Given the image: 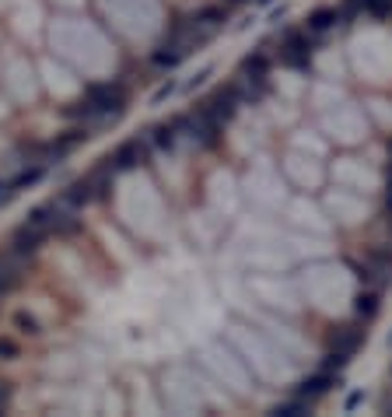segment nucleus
I'll return each mask as SVG.
<instances>
[{"mask_svg":"<svg viewBox=\"0 0 392 417\" xmlns=\"http://www.w3.org/2000/svg\"><path fill=\"white\" fill-rule=\"evenodd\" d=\"M126 99H130V92H126L123 81L95 85V88H88L78 102L67 105V116H71V119H81L85 126H88V123H102V119H109V116H119V112L126 109Z\"/></svg>","mask_w":392,"mask_h":417,"instance_id":"1","label":"nucleus"},{"mask_svg":"<svg viewBox=\"0 0 392 417\" xmlns=\"http://www.w3.org/2000/svg\"><path fill=\"white\" fill-rule=\"evenodd\" d=\"M112 165L105 162L102 169H95V172H88V176H81V179H74L60 197L71 204V207H85V204H95V200H102L105 193H109V186H112Z\"/></svg>","mask_w":392,"mask_h":417,"instance_id":"2","label":"nucleus"},{"mask_svg":"<svg viewBox=\"0 0 392 417\" xmlns=\"http://www.w3.org/2000/svg\"><path fill=\"white\" fill-rule=\"evenodd\" d=\"M172 123H176V130L190 133L203 147H217V144H221V126H224V123H221L203 102L196 105V109H190V112H183V116H176Z\"/></svg>","mask_w":392,"mask_h":417,"instance_id":"3","label":"nucleus"},{"mask_svg":"<svg viewBox=\"0 0 392 417\" xmlns=\"http://www.w3.org/2000/svg\"><path fill=\"white\" fill-rule=\"evenodd\" d=\"M361 330L357 326H340L336 333H329V351H326V361H322V368H343L350 358H354V351L361 347Z\"/></svg>","mask_w":392,"mask_h":417,"instance_id":"4","label":"nucleus"},{"mask_svg":"<svg viewBox=\"0 0 392 417\" xmlns=\"http://www.w3.org/2000/svg\"><path fill=\"white\" fill-rule=\"evenodd\" d=\"M46 238H49V231L42 228V224H35V221H25V224H18L14 231H11V238H7V249H14L18 256H35L42 246H46Z\"/></svg>","mask_w":392,"mask_h":417,"instance_id":"5","label":"nucleus"},{"mask_svg":"<svg viewBox=\"0 0 392 417\" xmlns=\"http://www.w3.org/2000/svg\"><path fill=\"white\" fill-rule=\"evenodd\" d=\"M281 60L294 71H305L312 64V35L308 32H288L281 39Z\"/></svg>","mask_w":392,"mask_h":417,"instance_id":"6","label":"nucleus"},{"mask_svg":"<svg viewBox=\"0 0 392 417\" xmlns=\"http://www.w3.org/2000/svg\"><path fill=\"white\" fill-rule=\"evenodd\" d=\"M105 162L112 165V172H130V169H137V165H147V140L133 137V140L119 144Z\"/></svg>","mask_w":392,"mask_h":417,"instance_id":"7","label":"nucleus"},{"mask_svg":"<svg viewBox=\"0 0 392 417\" xmlns=\"http://www.w3.org/2000/svg\"><path fill=\"white\" fill-rule=\"evenodd\" d=\"M336 386H340V375H336L333 368H322V372L308 375V379H305V382L294 389V397H298V400H305V404H315V400L329 397Z\"/></svg>","mask_w":392,"mask_h":417,"instance_id":"8","label":"nucleus"},{"mask_svg":"<svg viewBox=\"0 0 392 417\" xmlns=\"http://www.w3.org/2000/svg\"><path fill=\"white\" fill-rule=\"evenodd\" d=\"M25 281V256H18L14 249H0V298L11 295L14 288H21Z\"/></svg>","mask_w":392,"mask_h":417,"instance_id":"9","label":"nucleus"},{"mask_svg":"<svg viewBox=\"0 0 392 417\" xmlns=\"http://www.w3.org/2000/svg\"><path fill=\"white\" fill-rule=\"evenodd\" d=\"M203 105H207L221 123H228V119L238 112V105H242V92H238V85H224V88H217Z\"/></svg>","mask_w":392,"mask_h":417,"instance_id":"10","label":"nucleus"},{"mask_svg":"<svg viewBox=\"0 0 392 417\" xmlns=\"http://www.w3.org/2000/svg\"><path fill=\"white\" fill-rule=\"evenodd\" d=\"M242 78H245L249 85H267V78H270V60H267V53L245 56V60H242Z\"/></svg>","mask_w":392,"mask_h":417,"instance_id":"11","label":"nucleus"},{"mask_svg":"<svg viewBox=\"0 0 392 417\" xmlns=\"http://www.w3.org/2000/svg\"><path fill=\"white\" fill-rule=\"evenodd\" d=\"M336 21H340V14H336L333 7H319V11L308 18V32H315V35H319V32H329Z\"/></svg>","mask_w":392,"mask_h":417,"instance_id":"12","label":"nucleus"},{"mask_svg":"<svg viewBox=\"0 0 392 417\" xmlns=\"http://www.w3.org/2000/svg\"><path fill=\"white\" fill-rule=\"evenodd\" d=\"M11 322H14V330H18L21 337H39V333H42V322L32 313H25V309H18V313L11 315Z\"/></svg>","mask_w":392,"mask_h":417,"instance_id":"13","label":"nucleus"},{"mask_svg":"<svg viewBox=\"0 0 392 417\" xmlns=\"http://www.w3.org/2000/svg\"><path fill=\"white\" fill-rule=\"evenodd\" d=\"M176 133H179V130H176V123H172V119H169V123H158V126L151 130V144H154V147H161V151H169V147L176 144Z\"/></svg>","mask_w":392,"mask_h":417,"instance_id":"14","label":"nucleus"},{"mask_svg":"<svg viewBox=\"0 0 392 417\" xmlns=\"http://www.w3.org/2000/svg\"><path fill=\"white\" fill-rule=\"evenodd\" d=\"M42 176H46V165H35V169L21 172V176H18V179H14V183L7 186V193H4V197H11V193H18V190H25V186H35V183H39Z\"/></svg>","mask_w":392,"mask_h":417,"instance_id":"15","label":"nucleus"},{"mask_svg":"<svg viewBox=\"0 0 392 417\" xmlns=\"http://www.w3.org/2000/svg\"><path fill=\"white\" fill-rule=\"evenodd\" d=\"M350 7H365L368 14H375V18H389L392 14V0H347Z\"/></svg>","mask_w":392,"mask_h":417,"instance_id":"16","label":"nucleus"},{"mask_svg":"<svg viewBox=\"0 0 392 417\" xmlns=\"http://www.w3.org/2000/svg\"><path fill=\"white\" fill-rule=\"evenodd\" d=\"M375 313H379V295H375V291H368V295L361 291V295H357V315L372 319Z\"/></svg>","mask_w":392,"mask_h":417,"instance_id":"17","label":"nucleus"},{"mask_svg":"<svg viewBox=\"0 0 392 417\" xmlns=\"http://www.w3.org/2000/svg\"><path fill=\"white\" fill-rule=\"evenodd\" d=\"M274 414H277V417H301V414H308V404L294 397L291 404H281V407H277Z\"/></svg>","mask_w":392,"mask_h":417,"instance_id":"18","label":"nucleus"},{"mask_svg":"<svg viewBox=\"0 0 392 417\" xmlns=\"http://www.w3.org/2000/svg\"><path fill=\"white\" fill-rule=\"evenodd\" d=\"M18 354H21L18 340H11V337H0V361H14Z\"/></svg>","mask_w":392,"mask_h":417,"instance_id":"19","label":"nucleus"},{"mask_svg":"<svg viewBox=\"0 0 392 417\" xmlns=\"http://www.w3.org/2000/svg\"><path fill=\"white\" fill-rule=\"evenodd\" d=\"M7 404H11V389H7V382H0V414L7 411Z\"/></svg>","mask_w":392,"mask_h":417,"instance_id":"20","label":"nucleus"},{"mask_svg":"<svg viewBox=\"0 0 392 417\" xmlns=\"http://www.w3.org/2000/svg\"><path fill=\"white\" fill-rule=\"evenodd\" d=\"M386 210L392 214V162H389V183H386Z\"/></svg>","mask_w":392,"mask_h":417,"instance_id":"21","label":"nucleus"},{"mask_svg":"<svg viewBox=\"0 0 392 417\" xmlns=\"http://www.w3.org/2000/svg\"><path fill=\"white\" fill-rule=\"evenodd\" d=\"M389 155H392V140H389Z\"/></svg>","mask_w":392,"mask_h":417,"instance_id":"22","label":"nucleus"}]
</instances>
